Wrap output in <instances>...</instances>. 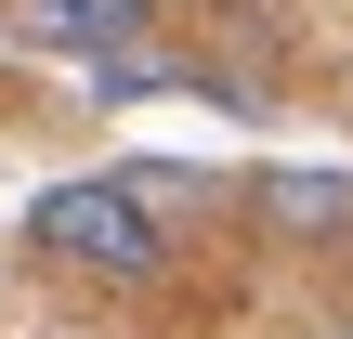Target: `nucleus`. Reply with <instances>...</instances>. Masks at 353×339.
Listing matches in <instances>:
<instances>
[{"label":"nucleus","instance_id":"nucleus-4","mask_svg":"<svg viewBox=\"0 0 353 339\" xmlns=\"http://www.w3.org/2000/svg\"><path fill=\"white\" fill-rule=\"evenodd\" d=\"M327 339H353V327H327Z\"/></svg>","mask_w":353,"mask_h":339},{"label":"nucleus","instance_id":"nucleus-2","mask_svg":"<svg viewBox=\"0 0 353 339\" xmlns=\"http://www.w3.org/2000/svg\"><path fill=\"white\" fill-rule=\"evenodd\" d=\"M236 196H249L262 248H314V261L353 248V170H301V157H275V170H249Z\"/></svg>","mask_w":353,"mask_h":339},{"label":"nucleus","instance_id":"nucleus-1","mask_svg":"<svg viewBox=\"0 0 353 339\" xmlns=\"http://www.w3.org/2000/svg\"><path fill=\"white\" fill-rule=\"evenodd\" d=\"M26 248L52 274H92V287H157L170 274V209L131 183V170H79L26 209Z\"/></svg>","mask_w":353,"mask_h":339},{"label":"nucleus","instance_id":"nucleus-3","mask_svg":"<svg viewBox=\"0 0 353 339\" xmlns=\"http://www.w3.org/2000/svg\"><path fill=\"white\" fill-rule=\"evenodd\" d=\"M0 26L26 52H52V65H105V52H144L157 39V0H13Z\"/></svg>","mask_w":353,"mask_h":339}]
</instances>
